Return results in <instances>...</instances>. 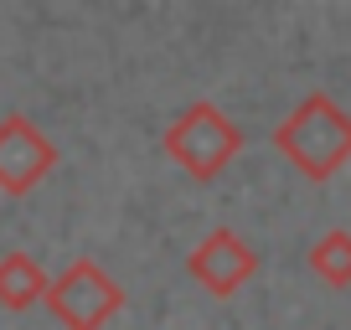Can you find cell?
<instances>
[{"label":"cell","mask_w":351,"mask_h":330,"mask_svg":"<svg viewBox=\"0 0 351 330\" xmlns=\"http://www.w3.org/2000/svg\"><path fill=\"white\" fill-rule=\"evenodd\" d=\"M274 150L310 181H330L351 160V114L330 93H310L274 129Z\"/></svg>","instance_id":"obj_1"},{"label":"cell","mask_w":351,"mask_h":330,"mask_svg":"<svg viewBox=\"0 0 351 330\" xmlns=\"http://www.w3.org/2000/svg\"><path fill=\"white\" fill-rule=\"evenodd\" d=\"M165 155H171L191 181H217L243 150V129L217 109V103H191L165 129Z\"/></svg>","instance_id":"obj_2"},{"label":"cell","mask_w":351,"mask_h":330,"mask_svg":"<svg viewBox=\"0 0 351 330\" xmlns=\"http://www.w3.org/2000/svg\"><path fill=\"white\" fill-rule=\"evenodd\" d=\"M42 305L52 309V320L62 330H104L124 309V289L114 284L93 258H77V264H67L57 279H47Z\"/></svg>","instance_id":"obj_3"},{"label":"cell","mask_w":351,"mask_h":330,"mask_svg":"<svg viewBox=\"0 0 351 330\" xmlns=\"http://www.w3.org/2000/svg\"><path fill=\"white\" fill-rule=\"evenodd\" d=\"M57 170V144L47 140L42 124L26 114H5L0 119V191L5 196H26Z\"/></svg>","instance_id":"obj_4"},{"label":"cell","mask_w":351,"mask_h":330,"mask_svg":"<svg viewBox=\"0 0 351 330\" xmlns=\"http://www.w3.org/2000/svg\"><path fill=\"white\" fill-rule=\"evenodd\" d=\"M186 274L197 279L207 294L228 299V294H238V289L258 274V253H253L232 227H212L207 238L186 253Z\"/></svg>","instance_id":"obj_5"},{"label":"cell","mask_w":351,"mask_h":330,"mask_svg":"<svg viewBox=\"0 0 351 330\" xmlns=\"http://www.w3.org/2000/svg\"><path fill=\"white\" fill-rule=\"evenodd\" d=\"M47 279L52 274L32 253H21V248L0 253V309H32L47 294Z\"/></svg>","instance_id":"obj_6"},{"label":"cell","mask_w":351,"mask_h":330,"mask_svg":"<svg viewBox=\"0 0 351 330\" xmlns=\"http://www.w3.org/2000/svg\"><path fill=\"white\" fill-rule=\"evenodd\" d=\"M310 268L315 279H326L330 289H346L351 284V232H326V238L310 248Z\"/></svg>","instance_id":"obj_7"}]
</instances>
